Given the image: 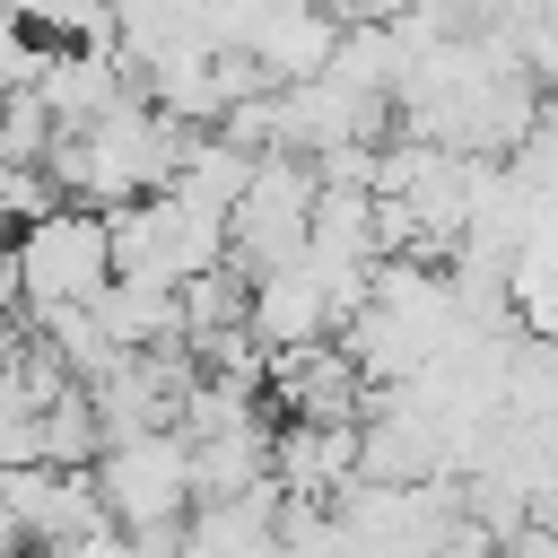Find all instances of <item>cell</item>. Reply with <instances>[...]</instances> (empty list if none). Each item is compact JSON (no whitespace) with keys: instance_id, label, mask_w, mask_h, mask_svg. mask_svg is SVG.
Segmentation results:
<instances>
[{"instance_id":"7","label":"cell","mask_w":558,"mask_h":558,"mask_svg":"<svg viewBox=\"0 0 558 558\" xmlns=\"http://www.w3.org/2000/svg\"><path fill=\"white\" fill-rule=\"evenodd\" d=\"M0 514H9V541H70L96 523V488L87 471H52V462H26V471H0Z\"/></svg>"},{"instance_id":"4","label":"cell","mask_w":558,"mask_h":558,"mask_svg":"<svg viewBox=\"0 0 558 558\" xmlns=\"http://www.w3.org/2000/svg\"><path fill=\"white\" fill-rule=\"evenodd\" d=\"M349 480H357V418H279L270 427L279 506H331Z\"/></svg>"},{"instance_id":"2","label":"cell","mask_w":558,"mask_h":558,"mask_svg":"<svg viewBox=\"0 0 558 558\" xmlns=\"http://www.w3.org/2000/svg\"><path fill=\"white\" fill-rule=\"evenodd\" d=\"M105 262H113V279L183 288V279H201V270L227 262V235H218V218L183 209L174 192H148L131 209H105Z\"/></svg>"},{"instance_id":"10","label":"cell","mask_w":558,"mask_h":558,"mask_svg":"<svg viewBox=\"0 0 558 558\" xmlns=\"http://www.w3.org/2000/svg\"><path fill=\"white\" fill-rule=\"evenodd\" d=\"M44 558H131V532H113V523L96 514L87 532H70V541H52Z\"/></svg>"},{"instance_id":"6","label":"cell","mask_w":558,"mask_h":558,"mask_svg":"<svg viewBox=\"0 0 558 558\" xmlns=\"http://www.w3.org/2000/svg\"><path fill=\"white\" fill-rule=\"evenodd\" d=\"M331 44H340V17H331L323 0H262V17H253V35H244V61H253L270 87H296V78H323Z\"/></svg>"},{"instance_id":"1","label":"cell","mask_w":558,"mask_h":558,"mask_svg":"<svg viewBox=\"0 0 558 558\" xmlns=\"http://www.w3.org/2000/svg\"><path fill=\"white\" fill-rule=\"evenodd\" d=\"M105 279H113V262H105V218L78 209V201H52L44 218H26V227L9 235V296H17L26 314L87 305Z\"/></svg>"},{"instance_id":"8","label":"cell","mask_w":558,"mask_h":558,"mask_svg":"<svg viewBox=\"0 0 558 558\" xmlns=\"http://www.w3.org/2000/svg\"><path fill=\"white\" fill-rule=\"evenodd\" d=\"M131 96V70L105 52V44H44V61H35V105L52 113V131H78V122H96L105 105H122Z\"/></svg>"},{"instance_id":"3","label":"cell","mask_w":558,"mask_h":558,"mask_svg":"<svg viewBox=\"0 0 558 558\" xmlns=\"http://www.w3.org/2000/svg\"><path fill=\"white\" fill-rule=\"evenodd\" d=\"M87 488H96V514L113 532H166L192 514V462H183V436L174 427H148V436H122L87 462Z\"/></svg>"},{"instance_id":"9","label":"cell","mask_w":558,"mask_h":558,"mask_svg":"<svg viewBox=\"0 0 558 558\" xmlns=\"http://www.w3.org/2000/svg\"><path fill=\"white\" fill-rule=\"evenodd\" d=\"M96 331L113 340V357H140V349H183V323H174V288H140V279H105L87 296Z\"/></svg>"},{"instance_id":"11","label":"cell","mask_w":558,"mask_h":558,"mask_svg":"<svg viewBox=\"0 0 558 558\" xmlns=\"http://www.w3.org/2000/svg\"><path fill=\"white\" fill-rule=\"evenodd\" d=\"M488 558H558V541H549V523H523V532L488 541Z\"/></svg>"},{"instance_id":"5","label":"cell","mask_w":558,"mask_h":558,"mask_svg":"<svg viewBox=\"0 0 558 558\" xmlns=\"http://www.w3.org/2000/svg\"><path fill=\"white\" fill-rule=\"evenodd\" d=\"M331 331H340V305L314 288V270H305V262H288V270H270V279H253V288H244V340H253L262 357L323 349Z\"/></svg>"}]
</instances>
